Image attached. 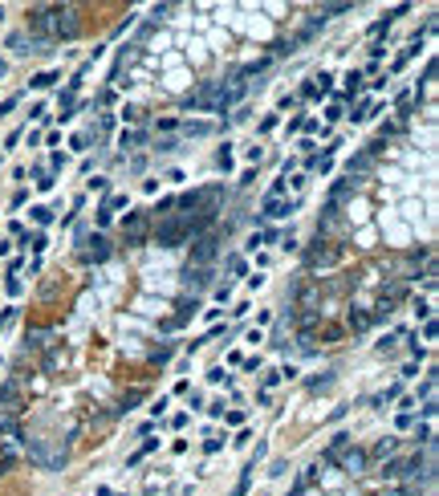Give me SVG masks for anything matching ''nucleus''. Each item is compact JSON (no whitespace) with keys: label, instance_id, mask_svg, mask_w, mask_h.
Listing matches in <instances>:
<instances>
[{"label":"nucleus","instance_id":"de8ad7c7","mask_svg":"<svg viewBox=\"0 0 439 496\" xmlns=\"http://www.w3.org/2000/svg\"><path fill=\"white\" fill-rule=\"evenodd\" d=\"M179 496H192V488H183V492H179Z\"/></svg>","mask_w":439,"mask_h":496},{"label":"nucleus","instance_id":"c756f323","mask_svg":"<svg viewBox=\"0 0 439 496\" xmlns=\"http://www.w3.org/2000/svg\"><path fill=\"white\" fill-rule=\"evenodd\" d=\"M61 167H66V154L53 150V154H49V171H61Z\"/></svg>","mask_w":439,"mask_h":496},{"label":"nucleus","instance_id":"7c9ffc66","mask_svg":"<svg viewBox=\"0 0 439 496\" xmlns=\"http://www.w3.org/2000/svg\"><path fill=\"white\" fill-rule=\"evenodd\" d=\"M12 322H16V305H8L4 314H0V330H4V326H12Z\"/></svg>","mask_w":439,"mask_h":496},{"label":"nucleus","instance_id":"423d86ee","mask_svg":"<svg viewBox=\"0 0 439 496\" xmlns=\"http://www.w3.org/2000/svg\"><path fill=\"white\" fill-rule=\"evenodd\" d=\"M53 82H61V74H57V70H41V74H33V78H28V86H33V90H49Z\"/></svg>","mask_w":439,"mask_h":496},{"label":"nucleus","instance_id":"6ab92c4d","mask_svg":"<svg viewBox=\"0 0 439 496\" xmlns=\"http://www.w3.org/2000/svg\"><path fill=\"white\" fill-rule=\"evenodd\" d=\"M208 382H228L232 386V374H224V366H212L208 370Z\"/></svg>","mask_w":439,"mask_h":496},{"label":"nucleus","instance_id":"f8f14e48","mask_svg":"<svg viewBox=\"0 0 439 496\" xmlns=\"http://www.w3.org/2000/svg\"><path fill=\"white\" fill-rule=\"evenodd\" d=\"M90 244H94V248H90V260H94V264H102V260L110 256V248H106V240H102V236H94Z\"/></svg>","mask_w":439,"mask_h":496},{"label":"nucleus","instance_id":"cd10ccee","mask_svg":"<svg viewBox=\"0 0 439 496\" xmlns=\"http://www.w3.org/2000/svg\"><path fill=\"white\" fill-rule=\"evenodd\" d=\"M276 382H280V370H268V374H264V386H260V390H268V394H272V386H276Z\"/></svg>","mask_w":439,"mask_h":496},{"label":"nucleus","instance_id":"79ce46f5","mask_svg":"<svg viewBox=\"0 0 439 496\" xmlns=\"http://www.w3.org/2000/svg\"><path fill=\"white\" fill-rule=\"evenodd\" d=\"M86 142H90L86 134H74V138H70V146H74V150H86Z\"/></svg>","mask_w":439,"mask_h":496},{"label":"nucleus","instance_id":"39448f33","mask_svg":"<svg viewBox=\"0 0 439 496\" xmlns=\"http://www.w3.org/2000/svg\"><path fill=\"white\" fill-rule=\"evenodd\" d=\"M28 212H33V224H41V228H49L57 220V208H49V204H33Z\"/></svg>","mask_w":439,"mask_h":496},{"label":"nucleus","instance_id":"ddd939ff","mask_svg":"<svg viewBox=\"0 0 439 496\" xmlns=\"http://www.w3.org/2000/svg\"><path fill=\"white\" fill-rule=\"evenodd\" d=\"M415 53H419V41H411V45H406V49H402V53L394 57V66H390V74H398V70L406 66V61H411V57H415Z\"/></svg>","mask_w":439,"mask_h":496},{"label":"nucleus","instance_id":"412c9836","mask_svg":"<svg viewBox=\"0 0 439 496\" xmlns=\"http://www.w3.org/2000/svg\"><path fill=\"white\" fill-rule=\"evenodd\" d=\"M276 126H280V114H268V118L260 122V134H272Z\"/></svg>","mask_w":439,"mask_h":496},{"label":"nucleus","instance_id":"e433bc0d","mask_svg":"<svg viewBox=\"0 0 439 496\" xmlns=\"http://www.w3.org/2000/svg\"><path fill=\"white\" fill-rule=\"evenodd\" d=\"M244 342H252V346H256V342H264V334H260V326H256V330H248V334H244Z\"/></svg>","mask_w":439,"mask_h":496},{"label":"nucleus","instance_id":"aec40b11","mask_svg":"<svg viewBox=\"0 0 439 496\" xmlns=\"http://www.w3.org/2000/svg\"><path fill=\"white\" fill-rule=\"evenodd\" d=\"M20 106V94H12V98H4V102H0V118H8L12 110Z\"/></svg>","mask_w":439,"mask_h":496},{"label":"nucleus","instance_id":"a19ab883","mask_svg":"<svg viewBox=\"0 0 439 496\" xmlns=\"http://www.w3.org/2000/svg\"><path fill=\"white\" fill-rule=\"evenodd\" d=\"M313 146H318L313 138H301V142H297V150H301V154H313Z\"/></svg>","mask_w":439,"mask_h":496},{"label":"nucleus","instance_id":"dca6fc26","mask_svg":"<svg viewBox=\"0 0 439 496\" xmlns=\"http://www.w3.org/2000/svg\"><path fill=\"white\" fill-rule=\"evenodd\" d=\"M301 98H305V102H318V98H322V90H318V82H313V78L301 86Z\"/></svg>","mask_w":439,"mask_h":496},{"label":"nucleus","instance_id":"f3484780","mask_svg":"<svg viewBox=\"0 0 439 496\" xmlns=\"http://www.w3.org/2000/svg\"><path fill=\"white\" fill-rule=\"evenodd\" d=\"M118 118H122V122H142V110H138V106H122Z\"/></svg>","mask_w":439,"mask_h":496},{"label":"nucleus","instance_id":"72a5a7b5","mask_svg":"<svg viewBox=\"0 0 439 496\" xmlns=\"http://www.w3.org/2000/svg\"><path fill=\"white\" fill-rule=\"evenodd\" d=\"M415 440H419V444H427V448H431V427H427V423H423V427H419V431H415Z\"/></svg>","mask_w":439,"mask_h":496},{"label":"nucleus","instance_id":"4c0bfd02","mask_svg":"<svg viewBox=\"0 0 439 496\" xmlns=\"http://www.w3.org/2000/svg\"><path fill=\"white\" fill-rule=\"evenodd\" d=\"M268 196H276V200L285 196V179H272V188H268Z\"/></svg>","mask_w":439,"mask_h":496},{"label":"nucleus","instance_id":"58836bf2","mask_svg":"<svg viewBox=\"0 0 439 496\" xmlns=\"http://www.w3.org/2000/svg\"><path fill=\"white\" fill-rule=\"evenodd\" d=\"M248 440H252V431H248V427H240V436H236V440H232V444H236V448H244V444H248Z\"/></svg>","mask_w":439,"mask_h":496},{"label":"nucleus","instance_id":"7ed1b4c3","mask_svg":"<svg viewBox=\"0 0 439 496\" xmlns=\"http://www.w3.org/2000/svg\"><path fill=\"white\" fill-rule=\"evenodd\" d=\"M118 208H126V196H106V200L98 204V216H94V220H98V228H106V224L114 220Z\"/></svg>","mask_w":439,"mask_h":496},{"label":"nucleus","instance_id":"4be33fe9","mask_svg":"<svg viewBox=\"0 0 439 496\" xmlns=\"http://www.w3.org/2000/svg\"><path fill=\"white\" fill-rule=\"evenodd\" d=\"M415 318L419 322H431V301H415Z\"/></svg>","mask_w":439,"mask_h":496},{"label":"nucleus","instance_id":"f03ea898","mask_svg":"<svg viewBox=\"0 0 439 496\" xmlns=\"http://www.w3.org/2000/svg\"><path fill=\"white\" fill-rule=\"evenodd\" d=\"M297 204H301V200H276V196H268V200L260 204V220H285L289 212H297Z\"/></svg>","mask_w":439,"mask_h":496},{"label":"nucleus","instance_id":"c85d7f7f","mask_svg":"<svg viewBox=\"0 0 439 496\" xmlns=\"http://www.w3.org/2000/svg\"><path fill=\"white\" fill-rule=\"evenodd\" d=\"M208 415H212V419H224V398H216V402H208Z\"/></svg>","mask_w":439,"mask_h":496},{"label":"nucleus","instance_id":"2f4dec72","mask_svg":"<svg viewBox=\"0 0 439 496\" xmlns=\"http://www.w3.org/2000/svg\"><path fill=\"white\" fill-rule=\"evenodd\" d=\"M228 297H232V285H228V281H224V285H216V301H220V305H224Z\"/></svg>","mask_w":439,"mask_h":496},{"label":"nucleus","instance_id":"a211bd4d","mask_svg":"<svg viewBox=\"0 0 439 496\" xmlns=\"http://www.w3.org/2000/svg\"><path fill=\"white\" fill-rule=\"evenodd\" d=\"M216 163L220 167H224V171H232V146L224 142V146H220V154H216Z\"/></svg>","mask_w":439,"mask_h":496},{"label":"nucleus","instance_id":"f257e3e1","mask_svg":"<svg viewBox=\"0 0 439 496\" xmlns=\"http://www.w3.org/2000/svg\"><path fill=\"white\" fill-rule=\"evenodd\" d=\"M146 228H150V212H130L122 232H126V244H142L146 240Z\"/></svg>","mask_w":439,"mask_h":496},{"label":"nucleus","instance_id":"bb28decb","mask_svg":"<svg viewBox=\"0 0 439 496\" xmlns=\"http://www.w3.org/2000/svg\"><path fill=\"white\" fill-rule=\"evenodd\" d=\"M415 338H423V342H435V322H423V330H419Z\"/></svg>","mask_w":439,"mask_h":496},{"label":"nucleus","instance_id":"c03bdc74","mask_svg":"<svg viewBox=\"0 0 439 496\" xmlns=\"http://www.w3.org/2000/svg\"><path fill=\"white\" fill-rule=\"evenodd\" d=\"M171 427H175V431H183V427H187V415H183V411H179V415H171Z\"/></svg>","mask_w":439,"mask_h":496},{"label":"nucleus","instance_id":"49530a36","mask_svg":"<svg viewBox=\"0 0 439 496\" xmlns=\"http://www.w3.org/2000/svg\"><path fill=\"white\" fill-rule=\"evenodd\" d=\"M4 74H8V61H0V78H4Z\"/></svg>","mask_w":439,"mask_h":496},{"label":"nucleus","instance_id":"ea45409f","mask_svg":"<svg viewBox=\"0 0 439 496\" xmlns=\"http://www.w3.org/2000/svg\"><path fill=\"white\" fill-rule=\"evenodd\" d=\"M411 423H415V415H411V411H402V415H398V431H406Z\"/></svg>","mask_w":439,"mask_h":496},{"label":"nucleus","instance_id":"a18cd8bd","mask_svg":"<svg viewBox=\"0 0 439 496\" xmlns=\"http://www.w3.org/2000/svg\"><path fill=\"white\" fill-rule=\"evenodd\" d=\"M94 496H118L114 488H98V492H94Z\"/></svg>","mask_w":439,"mask_h":496},{"label":"nucleus","instance_id":"b1692460","mask_svg":"<svg viewBox=\"0 0 439 496\" xmlns=\"http://www.w3.org/2000/svg\"><path fill=\"white\" fill-rule=\"evenodd\" d=\"M4 289H8V297H20V293H24V281H20V276H8Z\"/></svg>","mask_w":439,"mask_h":496},{"label":"nucleus","instance_id":"393cba45","mask_svg":"<svg viewBox=\"0 0 439 496\" xmlns=\"http://www.w3.org/2000/svg\"><path fill=\"white\" fill-rule=\"evenodd\" d=\"M220 448H224V440H220V436H208V440H204V452H208V456H216Z\"/></svg>","mask_w":439,"mask_h":496},{"label":"nucleus","instance_id":"2eb2a0df","mask_svg":"<svg viewBox=\"0 0 439 496\" xmlns=\"http://www.w3.org/2000/svg\"><path fill=\"white\" fill-rule=\"evenodd\" d=\"M228 272H232V276H244V272H248V260H244L240 252H236V256H228Z\"/></svg>","mask_w":439,"mask_h":496},{"label":"nucleus","instance_id":"5701e85b","mask_svg":"<svg viewBox=\"0 0 439 496\" xmlns=\"http://www.w3.org/2000/svg\"><path fill=\"white\" fill-rule=\"evenodd\" d=\"M313 82H318V90H322V94H330V90H334V78H330V74H326V70H322V74H318V78H313Z\"/></svg>","mask_w":439,"mask_h":496},{"label":"nucleus","instance_id":"9d476101","mask_svg":"<svg viewBox=\"0 0 439 496\" xmlns=\"http://www.w3.org/2000/svg\"><path fill=\"white\" fill-rule=\"evenodd\" d=\"M20 244H24V248H33V252L41 256V252H45V248H49V236H45V232H33V236H24Z\"/></svg>","mask_w":439,"mask_h":496},{"label":"nucleus","instance_id":"f704fd0d","mask_svg":"<svg viewBox=\"0 0 439 496\" xmlns=\"http://www.w3.org/2000/svg\"><path fill=\"white\" fill-rule=\"evenodd\" d=\"M435 411H439L435 398H423V419H435Z\"/></svg>","mask_w":439,"mask_h":496},{"label":"nucleus","instance_id":"a878e982","mask_svg":"<svg viewBox=\"0 0 439 496\" xmlns=\"http://www.w3.org/2000/svg\"><path fill=\"white\" fill-rule=\"evenodd\" d=\"M150 415H154V419H163V415H167V398H163V394L150 402Z\"/></svg>","mask_w":439,"mask_h":496},{"label":"nucleus","instance_id":"37998d69","mask_svg":"<svg viewBox=\"0 0 439 496\" xmlns=\"http://www.w3.org/2000/svg\"><path fill=\"white\" fill-rule=\"evenodd\" d=\"M8 232H12L16 240H24V224H20V220H12V224H8Z\"/></svg>","mask_w":439,"mask_h":496},{"label":"nucleus","instance_id":"4468645a","mask_svg":"<svg viewBox=\"0 0 439 496\" xmlns=\"http://www.w3.org/2000/svg\"><path fill=\"white\" fill-rule=\"evenodd\" d=\"M8 45H12V53H37V37H28V41L24 37H12Z\"/></svg>","mask_w":439,"mask_h":496},{"label":"nucleus","instance_id":"0eeeda50","mask_svg":"<svg viewBox=\"0 0 439 496\" xmlns=\"http://www.w3.org/2000/svg\"><path fill=\"white\" fill-rule=\"evenodd\" d=\"M252 472H256V460H248V468H244V476L236 480V488H232V496H248V488H252Z\"/></svg>","mask_w":439,"mask_h":496},{"label":"nucleus","instance_id":"20e7f679","mask_svg":"<svg viewBox=\"0 0 439 496\" xmlns=\"http://www.w3.org/2000/svg\"><path fill=\"white\" fill-rule=\"evenodd\" d=\"M154 448H159V440H142V444H138V448H134V452L126 456V468H138V464H142V460H146V456H150Z\"/></svg>","mask_w":439,"mask_h":496},{"label":"nucleus","instance_id":"9b49d317","mask_svg":"<svg viewBox=\"0 0 439 496\" xmlns=\"http://www.w3.org/2000/svg\"><path fill=\"white\" fill-rule=\"evenodd\" d=\"M33 183H37V192H53V188H57V175L45 171V167H37V179H33Z\"/></svg>","mask_w":439,"mask_h":496},{"label":"nucleus","instance_id":"c9c22d12","mask_svg":"<svg viewBox=\"0 0 439 496\" xmlns=\"http://www.w3.org/2000/svg\"><path fill=\"white\" fill-rule=\"evenodd\" d=\"M260 285H264V276H260V272H248V289H252V293H256Z\"/></svg>","mask_w":439,"mask_h":496},{"label":"nucleus","instance_id":"1a4fd4ad","mask_svg":"<svg viewBox=\"0 0 439 496\" xmlns=\"http://www.w3.org/2000/svg\"><path fill=\"white\" fill-rule=\"evenodd\" d=\"M196 309H200V301H183V305H179V314L171 318V330H179V326H183L187 318H192V314H196Z\"/></svg>","mask_w":439,"mask_h":496},{"label":"nucleus","instance_id":"6e6552de","mask_svg":"<svg viewBox=\"0 0 439 496\" xmlns=\"http://www.w3.org/2000/svg\"><path fill=\"white\" fill-rule=\"evenodd\" d=\"M138 142H142V130H122V134H118V150H122V154L134 150Z\"/></svg>","mask_w":439,"mask_h":496},{"label":"nucleus","instance_id":"473e14b6","mask_svg":"<svg viewBox=\"0 0 439 496\" xmlns=\"http://www.w3.org/2000/svg\"><path fill=\"white\" fill-rule=\"evenodd\" d=\"M28 118H37V122H49V106H33V110H28Z\"/></svg>","mask_w":439,"mask_h":496}]
</instances>
